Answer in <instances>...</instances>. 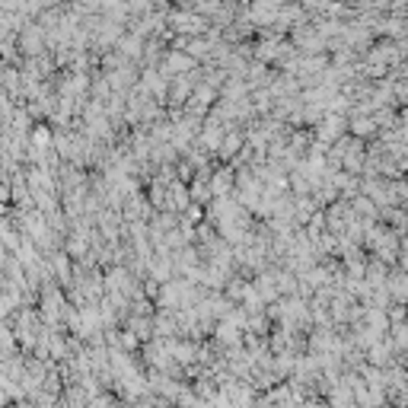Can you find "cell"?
Here are the masks:
<instances>
[{
  "instance_id": "obj_1",
  "label": "cell",
  "mask_w": 408,
  "mask_h": 408,
  "mask_svg": "<svg viewBox=\"0 0 408 408\" xmlns=\"http://www.w3.org/2000/svg\"><path fill=\"white\" fill-rule=\"evenodd\" d=\"M17 408H32V405H29V402H17Z\"/></svg>"
},
{
  "instance_id": "obj_2",
  "label": "cell",
  "mask_w": 408,
  "mask_h": 408,
  "mask_svg": "<svg viewBox=\"0 0 408 408\" xmlns=\"http://www.w3.org/2000/svg\"><path fill=\"white\" fill-rule=\"evenodd\" d=\"M0 408H3V399H0Z\"/></svg>"
}]
</instances>
